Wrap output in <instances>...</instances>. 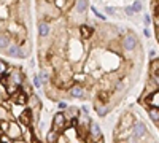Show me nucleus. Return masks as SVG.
<instances>
[{"instance_id": "30", "label": "nucleus", "mask_w": 159, "mask_h": 143, "mask_svg": "<svg viewBox=\"0 0 159 143\" xmlns=\"http://www.w3.org/2000/svg\"><path fill=\"white\" fill-rule=\"evenodd\" d=\"M57 108H59V111H64V110L69 108V103L65 100H57Z\"/></svg>"}, {"instance_id": "14", "label": "nucleus", "mask_w": 159, "mask_h": 143, "mask_svg": "<svg viewBox=\"0 0 159 143\" xmlns=\"http://www.w3.org/2000/svg\"><path fill=\"white\" fill-rule=\"evenodd\" d=\"M13 42H15V40H13V37H11L7 30H0V51H2V53H3V51H5Z\"/></svg>"}, {"instance_id": "38", "label": "nucleus", "mask_w": 159, "mask_h": 143, "mask_svg": "<svg viewBox=\"0 0 159 143\" xmlns=\"http://www.w3.org/2000/svg\"><path fill=\"white\" fill-rule=\"evenodd\" d=\"M143 35L147 37V38H150V37H151V32H150V29H148V27H145V29H143Z\"/></svg>"}, {"instance_id": "42", "label": "nucleus", "mask_w": 159, "mask_h": 143, "mask_svg": "<svg viewBox=\"0 0 159 143\" xmlns=\"http://www.w3.org/2000/svg\"><path fill=\"white\" fill-rule=\"evenodd\" d=\"M0 135H3V132H2V131H0Z\"/></svg>"}, {"instance_id": "32", "label": "nucleus", "mask_w": 159, "mask_h": 143, "mask_svg": "<svg viewBox=\"0 0 159 143\" xmlns=\"http://www.w3.org/2000/svg\"><path fill=\"white\" fill-rule=\"evenodd\" d=\"M126 143H143V140H140V138H137L134 135H130V137L126 138Z\"/></svg>"}, {"instance_id": "18", "label": "nucleus", "mask_w": 159, "mask_h": 143, "mask_svg": "<svg viewBox=\"0 0 159 143\" xmlns=\"http://www.w3.org/2000/svg\"><path fill=\"white\" fill-rule=\"evenodd\" d=\"M30 53H32V46H30V42L27 40V42H22V43H19V59H27L29 56H30Z\"/></svg>"}, {"instance_id": "10", "label": "nucleus", "mask_w": 159, "mask_h": 143, "mask_svg": "<svg viewBox=\"0 0 159 143\" xmlns=\"http://www.w3.org/2000/svg\"><path fill=\"white\" fill-rule=\"evenodd\" d=\"M25 108H29L34 114V121L37 123V113H40V108H42V102H40V97L37 94H30L29 100H27V105Z\"/></svg>"}, {"instance_id": "11", "label": "nucleus", "mask_w": 159, "mask_h": 143, "mask_svg": "<svg viewBox=\"0 0 159 143\" xmlns=\"http://www.w3.org/2000/svg\"><path fill=\"white\" fill-rule=\"evenodd\" d=\"M94 110H96L99 118H105V116L111 111V107H110V103H103L99 99H96L94 100Z\"/></svg>"}, {"instance_id": "8", "label": "nucleus", "mask_w": 159, "mask_h": 143, "mask_svg": "<svg viewBox=\"0 0 159 143\" xmlns=\"http://www.w3.org/2000/svg\"><path fill=\"white\" fill-rule=\"evenodd\" d=\"M102 137H103V135H102V127L99 126V123H96V121L91 119L89 127H88V138H86V140L96 143V141L100 140Z\"/></svg>"}, {"instance_id": "26", "label": "nucleus", "mask_w": 159, "mask_h": 143, "mask_svg": "<svg viewBox=\"0 0 159 143\" xmlns=\"http://www.w3.org/2000/svg\"><path fill=\"white\" fill-rule=\"evenodd\" d=\"M19 89L22 91V92H24V94H27V96H30V94H34V92H32V84H30V83H29L27 80H25V81H24V83L21 84V87H19Z\"/></svg>"}, {"instance_id": "9", "label": "nucleus", "mask_w": 159, "mask_h": 143, "mask_svg": "<svg viewBox=\"0 0 159 143\" xmlns=\"http://www.w3.org/2000/svg\"><path fill=\"white\" fill-rule=\"evenodd\" d=\"M37 34H38L40 40H46V38H49V35L52 34L51 24L46 19H40L38 24H37Z\"/></svg>"}, {"instance_id": "1", "label": "nucleus", "mask_w": 159, "mask_h": 143, "mask_svg": "<svg viewBox=\"0 0 159 143\" xmlns=\"http://www.w3.org/2000/svg\"><path fill=\"white\" fill-rule=\"evenodd\" d=\"M119 46H121V51H124V53H134L139 48V38L132 32H126L119 38Z\"/></svg>"}, {"instance_id": "22", "label": "nucleus", "mask_w": 159, "mask_h": 143, "mask_svg": "<svg viewBox=\"0 0 159 143\" xmlns=\"http://www.w3.org/2000/svg\"><path fill=\"white\" fill-rule=\"evenodd\" d=\"M59 132H56V131H52V129H49L48 131V134H46V143H56L57 141V138H59Z\"/></svg>"}, {"instance_id": "13", "label": "nucleus", "mask_w": 159, "mask_h": 143, "mask_svg": "<svg viewBox=\"0 0 159 143\" xmlns=\"http://www.w3.org/2000/svg\"><path fill=\"white\" fill-rule=\"evenodd\" d=\"M140 103H142L145 108H148V107H156V108H159V89L156 91L154 94H151L148 99L140 100Z\"/></svg>"}, {"instance_id": "37", "label": "nucleus", "mask_w": 159, "mask_h": 143, "mask_svg": "<svg viewBox=\"0 0 159 143\" xmlns=\"http://www.w3.org/2000/svg\"><path fill=\"white\" fill-rule=\"evenodd\" d=\"M80 111L84 113V114H89V105H86V103H84V105H83L81 108H80Z\"/></svg>"}, {"instance_id": "21", "label": "nucleus", "mask_w": 159, "mask_h": 143, "mask_svg": "<svg viewBox=\"0 0 159 143\" xmlns=\"http://www.w3.org/2000/svg\"><path fill=\"white\" fill-rule=\"evenodd\" d=\"M0 121H15L11 113H10V110L5 108L3 105H0Z\"/></svg>"}, {"instance_id": "41", "label": "nucleus", "mask_w": 159, "mask_h": 143, "mask_svg": "<svg viewBox=\"0 0 159 143\" xmlns=\"http://www.w3.org/2000/svg\"><path fill=\"white\" fill-rule=\"evenodd\" d=\"M45 2H48V3H52V0H45Z\"/></svg>"}, {"instance_id": "6", "label": "nucleus", "mask_w": 159, "mask_h": 143, "mask_svg": "<svg viewBox=\"0 0 159 143\" xmlns=\"http://www.w3.org/2000/svg\"><path fill=\"white\" fill-rule=\"evenodd\" d=\"M132 135L137 137V138H140V140H143V143H147V140L150 138L147 124H145L143 121H139V119H137V121L134 123V126H132Z\"/></svg>"}, {"instance_id": "17", "label": "nucleus", "mask_w": 159, "mask_h": 143, "mask_svg": "<svg viewBox=\"0 0 159 143\" xmlns=\"http://www.w3.org/2000/svg\"><path fill=\"white\" fill-rule=\"evenodd\" d=\"M78 32L81 34V38L86 42V40H89V38L94 35V27L92 25H89V24H81L78 27Z\"/></svg>"}, {"instance_id": "34", "label": "nucleus", "mask_w": 159, "mask_h": 143, "mask_svg": "<svg viewBox=\"0 0 159 143\" xmlns=\"http://www.w3.org/2000/svg\"><path fill=\"white\" fill-rule=\"evenodd\" d=\"M124 15H126V16H134V15H135L130 5H129V7H124Z\"/></svg>"}, {"instance_id": "2", "label": "nucleus", "mask_w": 159, "mask_h": 143, "mask_svg": "<svg viewBox=\"0 0 159 143\" xmlns=\"http://www.w3.org/2000/svg\"><path fill=\"white\" fill-rule=\"evenodd\" d=\"M69 99H78V100H84L88 97V87L78 83H72V86L67 89Z\"/></svg>"}, {"instance_id": "7", "label": "nucleus", "mask_w": 159, "mask_h": 143, "mask_svg": "<svg viewBox=\"0 0 159 143\" xmlns=\"http://www.w3.org/2000/svg\"><path fill=\"white\" fill-rule=\"evenodd\" d=\"M135 121H137L135 116L132 114L130 111H124L121 114V118H119V121H118L116 129H118V131H127V129H132V126H134Z\"/></svg>"}, {"instance_id": "3", "label": "nucleus", "mask_w": 159, "mask_h": 143, "mask_svg": "<svg viewBox=\"0 0 159 143\" xmlns=\"http://www.w3.org/2000/svg\"><path fill=\"white\" fill-rule=\"evenodd\" d=\"M11 143L13 141H21L22 140V127L19 124V121H10V126H8V131L5 134Z\"/></svg>"}, {"instance_id": "15", "label": "nucleus", "mask_w": 159, "mask_h": 143, "mask_svg": "<svg viewBox=\"0 0 159 143\" xmlns=\"http://www.w3.org/2000/svg\"><path fill=\"white\" fill-rule=\"evenodd\" d=\"M76 15H84L89 10V0H75L73 8H72Z\"/></svg>"}, {"instance_id": "29", "label": "nucleus", "mask_w": 159, "mask_h": 143, "mask_svg": "<svg viewBox=\"0 0 159 143\" xmlns=\"http://www.w3.org/2000/svg\"><path fill=\"white\" fill-rule=\"evenodd\" d=\"M132 10H134V13H140L143 10V3H142V0H134V3L130 5Z\"/></svg>"}, {"instance_id": "35", "label": "nucleus", "mask_w": 159, "mask_h": 143, "mask_svg": "<svg viewBox=\"0 0 159 143\" xmlns=\"http://www.w3.org/2000/svg\"><path fill=\"white\" fill-rule=\"evenodd\" d=\"M56 143H70V140H69V138H67V137H65V135H64V134H61V135H59V138H57V141H56Z\"/></svg>"}, {"instance_id": "39", "label": "nucleus", "mask_w": 159, "mask_h": 143, "mask_svg": "<svg viewBox=\"0 0 159 143\" xmlns=\"http://www.w3.org/2000/svg\"><path fill=\"white\" fill-rule=\"evenodd\" d=\"M148 57H150V59H154V57H156V51H154V49H150V51H148Z\"/></svg>"}, {"instance_id": "36", "label": "nucleus", "mask_w": 159, "mask_h": 143, "mask_svg": "<svg viewBox=\"0 0 159 143\" xmlns=\"http://www.w3.org/2000/svg\"><path fill=\"white\" fill-rule=\"evenodd\" d=\"M143 24L147 25V27H150V25H151V16H150V15H145V18H143Z\"/></svg>"}, {"instance_id": "12", "label": "nucleus", "mask_w": 159, "mask_h": 143, "mask_svg": "<svg viewBox=\"0 0 159 143\" xmlns=\"http://www.w3.org/2000/svg\"><path fill=\"white\" fill-rule=\"evenodd\" d=\"M10 100H11V103H16V105H22V107H25V105H27V100H29V96H27V94H24L22 91L19 89L18 92H15V94L10 97Z\"/></svg>"}, {"instance_id": "27", "label": "nucleus", "mask_w": 159, "mask_h": 143, "mask_svg": "<svg viewBox=\"0 0 159 143\" xmlns=\"http://www.w3.org/2000/svg\"><path fill=\"white\" fill-rule=\"evenodd\" d=\"M89 10H91L92 13H94V16H96L97 19H102V21H107V15H103V13H100V11L97 10V7H94V5H92V7H89Z\"/></svg>"}, {"instance_id": "4", "label": "nucleus", "mask_w": 159, "mask_h": 143, "mask_svg": "<svg viewBox=\"0 0 159 143\" xmlns=\"http://www.w3.org/2000/svg\"><path fill=\"white\" fill-rule=\"evenodd\" d=\"M67 119H65L64 116V111H56L54 114H52V119H51V129L52 131H56L59 134L64 132V129L67 127Z\"/></svg>"}, {"instance_id": "33", "label": "nucleus", "mask_w": 159, "mask_h": 143, "mask_svg": "<svg viewBox=\"0 0 159 143\" xmlns=\"http://www.w3.org/2000/svg\"><path fill=\"white\" fill-rule=\"evenodd\" d=\"M115 8L113 7H105V15H107V16H115Z\"/></svg>"}, {"instance_id": "19", "label": "nucleus", "mask_w": 159, "mask_h": 143, "mask_svg": "<svg viewBox=\"0 0 159 143\" xmlns=\"http://www.w3.org/2000/svg\"><path fill=\"white\" fill-rule=\"evenodd\" d=\"M80 108H76V107H70L69 105V108L67 110H64V116H65V119H67V123H70V121H75L78 116H80Z\"/></svg>"}, {"instance_id": "31", "label": "nucleus", "mask_w": 159, "mask_h": 143, "mask_svg": "<svg viewBox=\"0 0 159 143\" xmlns=\"http://www.w3.org/2000/svg\"><path fill=\"white\" fill-rule=\"evenodd\" d=\"M8 126H10V121H0V131H2L3 134H7Z\"/></svg>"}, {"instance_id": "23", "label": "nucleus", "mask_w": 159, "mask_h": 143, "mask_svg": "<svg viewBox=\"0 0 159 143\" xmlns=\"http://www.w3.org/2000/svg\"><path fill=\"white\" fill-rule=\"evenodd\" d=\"M10 16V8L5 3H0V21H8Z\"/></svg>"}, {"instance_id": "40", "label": "nucleus", "mask_w": 159, "mask_h": 143, "mask_svg": "<svg viewBox=\"0 0 159 143\" xmlns=\"http://www.w3.org/2000/svg\"><path fill=\"white\" fill-rule=\"evenodd\" d=\"M150 76L154 80V83H156V84H157V87H159V73H157V75H150Z\"/></svg>"}, {"instance_id": "24", "label": "nucleus", "mask_w": 159, "mask_h": 143, "mask_svg": "<svg viewBox=\"0 0 159 143\" xmlns=\"http://www.w3.org/2000/svg\"><path fill=\"white\" fill-rule=\"evenodd\" d=\"M159 73V57H154L151 59V64H150V75H157Z\"/></svg>"}, {"instance_id": "28", "label": "nucleus", "mask_w": 159, "mask_h": 143, "mask_svg": "<svg viewBox=\"0 0 159 143\" xmlns=\"http://www.w3.org/2000/svg\"><path fill=\"white\" fill-rule=\"evenodd\" d=\"M32 86L34 87H43V81H42V78L38 76V73H35L34 76H32Z\"/></svg>"}, {"instance_id": "16", "label": "nucleus", "mask_w": 159, "mask_h": 143, "mask_svg": "<svg viewBox=\"0 0 159 143\" xmlns=\"http://www.w3.org/2000/svg\"><path fill=\"white\" fill-rule=\"evenodd\" d=\"M3 54L7 57H11V59H19V43L18 42H13L5 51Z\"/></svg>"}, {"instance_id": "25", "label": "nucleus", "mask_w": 159, "mask_h": 143, "mask_svg": "<svg viewBox=\"0 0 159 143\" xmlns=\"http://www.w3.org/2000/svg\"><path fill=\"white\" fill-rule=\"evenodd\" d=\"M8 70H10V65L5 62V60H2L0 59V80H2L3 76H7L8 75Z\"/></svg>"}, {"instance_id": "5", "label": "nucleus", "mask_w": 159, "mask_h": 143, "mask_svg": "<svg viewBox=\"0 0 159 143\" xmlns=\"http://www.w3.org/2000/svg\"><path fill=\"white\" fill-rule=\"evenodd\" d=\"M7 78H8V81H11L13 84H16V86H19V87H21V84H22L25 80H27L21 67H10Z\"/></svg>"}, {"instance_id": "20", "label": "nucleus", "mask_w": 159, "mask_h": 143, "mask_svg": "<svg viewBox=\"0 0 159 143\" xmlns=\"http://www.w3.org/2000/svg\"><path fill=\"white\" fill-rule=\"evenodd\" d=\"M147 113H148V118H150L156 126H159V108H156V107H148V108H147Z\"/></svg>"}]
</instances>
